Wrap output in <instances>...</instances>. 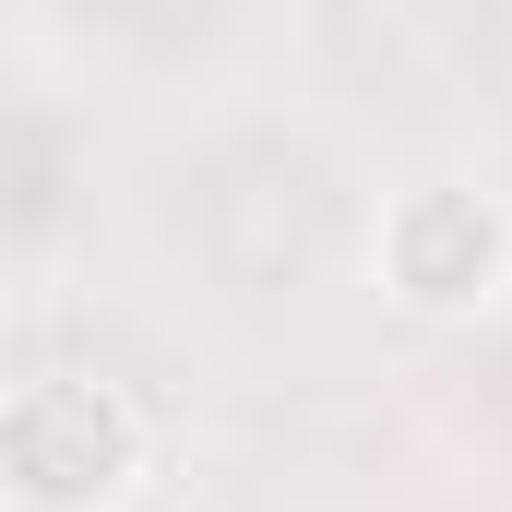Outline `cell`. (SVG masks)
<instances>
[{
  "mask_svg": "<svg viewBox=\"0 0 512 512\" xmlns=\"http://www.w3.org/2000/svg\"><path fill=\"white\" fill-rule=\"evenodd\" d=\"M382 274L405 310H477L489 286L512 274V215L465 179H429L382 215Z\"/></svg>",
  "mask_w": 512,
  "mask_h": 512,
  "instance_id": "obj_2",
  "label": "cell"
},
{
  "mask_svg": "<svg viewBox=\"0 0 512 512\" xmlns=\"http://www.w3.org/2000/svg\"><path fill=\"white\" fill-rule=\"evenodd\" d=\"M0 477L24 512H108L143 477V405L96 370H36L0 405Z\"/></svg>",
  "mask_w": 512,
  "mask_h": 512,
  "instance_id": "obj_1",
  "label": "cell"
}]
</instances>
